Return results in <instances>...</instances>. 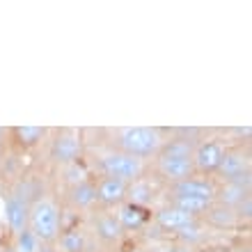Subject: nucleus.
Returning a JSON list of instances; mask_svg holds the SVG:
<instances>
[{
  "label": "nucleus",
  "mask_w": 252,
  "mask_h": 252,
  "mask_svg": "<svg viewBox=\"0 0 252 252\" xmlns=\"http://www.w3.org/2000/svg\"><path fill=\"white\" fill-rule=\"evenodd\" d=\"M158 172L170 179L172 184H179L184 179H190L195 174L192 165V142L184 138L170 140L160 147L158 152Z\"/></svg>",
  "instance_id": "obj_1"
},
{
  "label": "nucleus",
  "mask_w": 252,
  "mask_h": 252,
  "mask_svg": "<svg viewBox=\"0 0 252 252\" xmlns=\"http://www.w3.org/2000/svg\"><path fill=\"white\" fill-rule=\"evenodd\" d=\"M117 145L122 154H128L133 158H149V156H158L160 147L165 145V140L156 128H147V126H131V128H122L117 133Z\"/></svg>",
  "instance_id": "obj_2"
},
{
  "label": "nucleus",
  "mask_w": 252,
  "mask_h": 252,
  "mask_svg": "<svg viewBox=\"0 0 252 252\" xmlns=\"http://www.w3.org/2000/svg\"><path fill=\"white\" fill-rule=\"evenodd\" d=\"M28 232L32 234L34 239L44 243V246H51L60 239V211L53 202L48 199H37L32 206H30V216H28Z\"/></svg>",
  "instance_id": "obj_3"
},
{
  "label": "nucleus",
  "mask_w": 252,
  "mask_h": 252,
  "mask_svg": "<svg viewBox=\"0 0 252 252\" xmlns=\"http://www.w3.org/2000/svg\"><path fill=\"white\" fill-rule=\"evenodd\" d=\"M101 172L110 177V179H120L124 184L128 181H138L140 174H142V160L140 158H133L128 154H122V152H113V154H106L101 158Z\"/></svg>",
  "instance_id": "obj_4"
},
{
  "label": "nucleus",
  "mask_w": 252,
  "mask_h": 252,
  "mask_svg": "<svg viewBox=\"0 0 252 252\" xmlns=\"http://www.w3.org/2000/svg\"><path fill=\"white\" fill-rule=\"evenodd\" d=\"M216 172H220L225 181H234L250 188V156L243 149H225Z\"/></svg>",
  "instance_id": "obj_5"
},
{
  "label": "nucleus",
  "mask_w": 252,
  "mask_h": 252,
  "mask_svg": "<svg viewBox=\"0 0 252 252\" xmlns=\"http://www.w3.org/2000/svg\"><path fill=\"white\" fill-rule=\"evenodd\" d=\"M222 154H225V147L216 142V140H206V142H199V145L192 147V165H195V172H216L222 160Z\"/></svg>",
  "instance_id": "obj_6"
},
{
  "label": "nucleus",
  "mask_w": 252,
  "mask_h": 252,
  "mask_svg": "<svg viewBox=\"0 0 252 252\" xmlns=\"http://www.w3.org/2000/svg\"><path fill=\"white\" fill-rule=\"evenodd\" d=\"M172 197H186V199H202V202H211L216 199V186L206 179H184L172 186Z\"/></svg>",
  "instance_id": "obj_7"
},
{
  "label": "nucleus",
  "mask_w": 252,
  "mask_h": 252,
  "mask_svg": "<svg viewBox=\"0 0 252 252\" xmlns=\"http://www.w3.org/2000/svg\"><path fill=\"white\" fill-rule=\"evenodd\" d=\"M83 152V142H80V135L76 133H60L58 138L53 140V147H51V156H53L58 163H76Z\"/></svg>",
  "instance_id": "obj_8"
},
{
  "label": "nucleus",
  "mask_w": 252,
  "mask_h": 252,
  "mask_svg": "<svg viewBox=\"0 0 252 252\" xmlns=\"http://www.w3.org/2000/svg\"><path fill=\"white\" fill-rule=\"evenodd\" d=\"M28 216H30V206L26 204V199L19 195H9L5 204V218L14 234H21L28 229Z\"/></svg>",
  "instance_id": "obj_9"
},
{
  "label": "nucleus",
  "mask_w": 252,
  "mask_h": 252,
  "mask_svg": "<svg viewBox=\"0 0 252 252\" xmlns=\"http://www.w3.org/2000/svg\"><path fill=\"white\" fill-rule=\"evenodd\" d=\"M126 190H128V184L120 179H106L99 181V186H96V202L106 206H115V204H122L126 199Z\"/></svg>",
  "instance_id": "obj_10"
},
{
  "label": "nucleus",
  "mask_w": 252,
  "mask_h": 252,
  "mask_svg": "<svg viewBox=\"0 0 252 252\" xmlns=\"http://www.w3.org/2000/svg\"><path fill=\"white\" fill-rule=\"evenodd\" d=\"M156 222H158L163 229H170V232H181L184 227L192 225L195 222V216H190V213L181 211V209H177V206H165V209H160L158 213H156Z\"/></svg>",
  "instance_id": "obj_11"
},
{
  "label": "nucleus",
  "mask_w": 252,
  "mask_h": 252,
  "mask_svg": "<svg viewBox=\"0 0 252 252\" xmlns=\"http://www.w3.org/2000/svg\"><path fill=\"white\" fill-rule=\"evenodd\" d=\"M248 197H250V188L234 181H225L222 188H216V199L220 202V206H227V209H236Z\"/></svg>",
  "instance_id": "obj_12"
},
{
  "label": "nucleus",
  "mask_w": 252,
  "mask_h": 252,
  "mask_svg": "<svg viewBox=\"0 0 252 252\" xmlns=\"http://www.w3.org/2000/svg\"><path fill=\"white\" fill-rule=\"evenodd\" d=\"M94 229H96V236L101 241H106V243L117 241L122 236V232H124L117 216H110V213H101L99 218L94 220Z\"/></svg>",
  "instance_id": "obj_13"
},
{
  "label": "nucleus",
  "mask_w": 252,
  "mask_h": 252,
  "mask_svg": "<svg viewBox=\"0 0 252 252\" xmlns=\"http://www.w3.org/2000/svg\"><path fill=\"white\" fill-rule=\"evenodd\" d=\"M69 199L78 209H90V206L96 202V186L90 184V181H78L73 184L71 190H69Z\"/></svg>",
  "instance_id": "obj_14"
},
{
  "label": "nucleus",
  "mask_w": 252,
  "mask_h": 252,
  "mask_svg": "<svg viewBox=\"0 0 252 252\" xmlns=\"http://www.w3.org/2000/svg\"><path fill=\"white\" fill-rule=\"evenodd\" d=\"M117 220H120L122 229H135V227L142 225L145 220V213L138 204H122L120 213H117Z\"/></svg>",
  "instance_id": "obj_15"
},
{
  "label": "nucleus",
  "mask_w": 252,
  "mask_h": 252,
  "mask_svg": "<svg viewBox=\"0 0 252 252\" xmlns=\"http://www.w3.org/2000/svg\"><path fill=\"white\" fill-rule=\"evenodd\" d=\"M206 213H209V220L218 227H232L236 222V211L227 206H211Z\"/></svg>",
  "instance_id": "obj_16"
},
{
  "label": "nucleus",
  "mask_w": 252,
  "mask_h": 252,
  "mask_svg": "<svg viewBox=\"0 0 252 252\" xmlns=\"http://www.w3.org/2000/svg\"><path fill=\"white\" fill-rule=\"evenodd\" d=\"M60 248L62 252H83L85 250V236L80 232H64L60 234Z\"/></svg>",
  "instance_id": "obj_17"
},
{
  "label": "nucleus",
  "mask_w": 252,
  "mask_h": 252,
  "mask_svg": "<svg viewBox=\"0 0 252 252\" xmlns=\"http://www.w3.org/2000/svg\"><path fill=\"white\" fill-rule=\"evenodd\" d=\"M44 128H37V126H21L16 128V135L21 138V142H26V145H34L37 140L44 138Z\"/></svg>",
  "instance_id": "obj_18"
},
{
  "label": "nucleus",
  "mask_w": 252,
  "mask_h": 252,
  "mask_svg": "<svg viewBox=\"0 0 252 252\" xmlns=\"http://www.w3.org/2000/svg\"><path fill=\"white\" fill-rule=\"evenodd\" d=\"M19 241H21V246H19V250H16V252H34V250H37V246H39V241L34 239L28 229L19 234Z\"/></svg>",
  "instance_id": "obj_19"
},
{
  "label": "nucleus",
  "mask_w": 252,
  "mask_h": 252,
  "mask_svg": "<svg viewBox=\"0 0 252 252\" xmlns=\"http://www.w3.org/2000/svg\"><path fill=\"white\" fill-rule=\"evenodd\" d=\"M39 252H55V250L51 246H44V248H39Z\"/></svg>",
  "instance_id": "obj_20"
},
{
  "label": "nucleus",
  "mask_w": 252,
  "mask_h": 252,
  "mask_svg": "<svg viewBox=\"0 0 252 252\" xmlns=\"http://www.w3.org/2000/svg\"><path fill=\"white\" fill-rule=\"evenodd\" d=\"M2 252H16V250H2Z\"/></svg>",
  "instance_id": "obj_21"
}]
</instances>
